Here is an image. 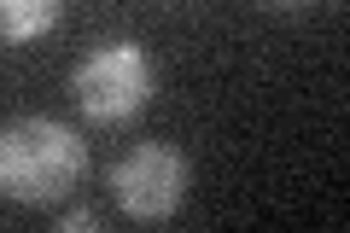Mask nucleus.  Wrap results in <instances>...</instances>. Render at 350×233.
I'll use <instances>...</instances> for the list:
<instances>
[{"label": "nucleus", "instance_id": "1", "mask_svg": "<svg viewBox=\"0 0 350 233\" xmlns=\"http://www.w3.org/2000/svg\"><path fill=\"white\" fill-rule=\"evenodd\" d=\"M88 175V140L47 111H18L0 123V198L59 204Z\"/></svg>", "mask_w": 350, "mask_h": 233}, {"label": "nucleus", "instance_id": "5", "mask_svg": "<svg viewBox=\"0 0 350 233\" xmlns=\"http://www.w3.org/2000/svg\"><path fill=\"white\" fill-rule=\"evenodd\" d=\"M53 233H105V216L94 204H70L59 221H53Z\"/></svg>", "mask_w": 350, "mask_h": 233}, {"label": "nucleus", "instance_id": "4", "mask_svg": "<svg viewBox=\"0 0 350 233\" xmlns=\"http://www.w3.org/2000/svg\"><path fill=\"white\" fill-rule=\"evenodd\" d=\"M64 18L59 0H0V47H24L36 36H53Z\"/></svg>", "mask_w": 350, "mask_h": 233}, {"label": "nucleus", "instance_id": "3", "mask_svg": "<svg viewBox=\"0 0 350 233\" xmlns=\"http://www.w3.org/2000/svg\"><path fill=\"white\" fill-rule=\"evenodd\" d=\"M105 187H111V198H117L123 216H135V221H170L175 210L187 204L193 163H187V152L170 146V140H140V146H129L123 158L111 163Z\"/></svg>", "mask_w": 350, "mask_h": 233}, {"label": "nucleus", "instance_id": "2", "mask_svg": "<svg viewBox=\"0 0 350 233\" xmlns=\"http://www.w3.org/2000/svg\"><path fill=\"white\" fill-rule=\"evenodd\" d=\"M158 94V64L140 41L111 36L100 47H88L82 59L70 64V99L94 128H123L135 123L140 111Z\"/></svg>", "mask_w": 350, "mask_h": 233}]
</instances>
